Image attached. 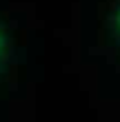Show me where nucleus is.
<instances>
[{"label": "nucleus", "mask_w": 120, "mask_h": 122, "mask_svg": "<svg viewBox=\"0 0 120 122\" xmlns=\"http://www.w3.org/2000/svg\"><path fill=\"white\" fill-rule=\"evenodd\" d=\"M9 53H11V31L7 22L0 18V78L7 71V60H9Z\"/></svg>", "instance_id": "1"}]
</instances>
